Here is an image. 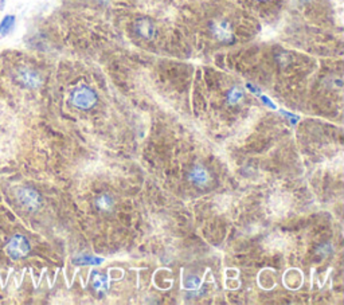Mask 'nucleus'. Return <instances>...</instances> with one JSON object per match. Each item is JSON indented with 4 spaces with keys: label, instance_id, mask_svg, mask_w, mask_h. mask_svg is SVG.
I'll return each instance as SVG.
<instances>
[{
    "label": "nucleus",
    "instance_id": "nucleus-1",
    "mask_svg": "<svg viewBox=\"0 0 344 305\" xmlns=\"http://www.w3.org/2000/svg\"><path fill=\"white\" fill-rule=\"evenodd\" d=\"M31 250L30 242L22 234H15L10 238V241L6 245V251L12 260H20V258L27 257Z\"/></svg>",
    "mask_w": 344,
    "mask_h": 305
},
{
    "label": "nucleus",
    "instance_id": "nucleus-2",
    "mask_svg": "<svg viewBox=\"0 0 344 305\" xmlns=\"http://www.w3.org/2000/svg\"><path fill=\"white\" fill-rule=\"evenodd\" d=\"M71 103H73L75 108L82 109V111H87V109H91L94 107L95 103H97V94L90 87H78L71 95Z\"/></svg>",
    "mask_w": 344,
    "mask_h": 305
},
{
    "label": "nucleus",
    "instance_id": "nucleus-3",
    "mask_svg": "<svg viewBox=\"0 0 344 305\" xmlns=\"http://www.w3.org/2000/svg\"><path fill=\"white\" fill-rule=\"evenodd\" d=\"M14 79L18 85L27 89H36L42 85V77L30 68H18L14 73Z\"/></svg>",
    "mask_w": 344,
    "mask_h": 305
},
{
    "label": "nucleus",
    "instance_id": "nucleus-4",
    "mask_svg": "<svg viewBox=\"0 0 344 305\" xmlns=\"http://www.w3.org/2000/svg\"><path fill=\"white\" fill-rule=\"evenodd\" d=\"M16 196H18L20 205H23L27 210H36L42 205V198H40L39 192L34 188H30V187L20 188Z\"/></svg>",
    "mask_w": 344,
    "mask_h": 305
},
{
    "label": "nucleus",
    "instance_id": "nucleus-5",
    "mask_svg": "<svg viewBox=\"0 0 344 305\" xmlns=\"http://www.w3.org/2000/svg\"><path fill=\"white\" fill-rule=\"evenodd\" d=\"M210 30L213 32V35L215 36V39L219 42H233L234 40V32L233 28L226 20H215L210 26Z\"/></svg>",
    "mask_w": 344,
    "mask_h": 305
},
{
    "label": "nucleus",
    "instance_id": "nucleus-6",
    "mask_svg": "<svg viewBox=\"0 0 344 305\" xmlns=\"http://www.w3.org/2000/svg\"><path fill=\"white\" fill-rule=\"evenodd\" d=\"M209 171L202 166H195L190 172V180L196 186H205L209 182Z\"/></svg>",
    "mask_w": 344,
    "mask_h": 305
},
{
    "label": "nucleus",
    "instance_id": "nucleus-7",
    "mask_svg": "<svg viewBox=\"0 0 344 305\" xmlns=\"http://www.w3.org/2000/svg\"><path fill=\"white\" fill-rule=\"evenodd\" d=\"M136 32L138 35L145 38V39H151L155 35V27L154 23L150 19H140L136 22Z\"/></svg>",
    "mask_w": 344,
    "mask_h": 305
},
{
    "label": "nucleus",
    "instance_id": "nucleus-8",
    "mask_svg": "<svg viewBox=\"0 0 344 305\" xmlns=\"http://www.w3.org/2000/svg\"><path fill=\"white\" fill-rule=\"evenodd\" d=\"M16 18L14 15H6L0 22V36H6L11 34L12 30L15 28Z\"/></svg>",
    "mask_w": 344,
    "mask_h": 305
},
{
    "label": "nucleus",
    "instance_id": "nucleus-9",
    "mask_svg": "<svg viewBox=\"0 0 344 305\" xmlns=\"http://www.w3.org/2000/svg\"><path fill=\"white\" fill-rule=\"evenodd\" d=\"M93 288L97 293H105L108 290V286H109V282H108L107 276H104L101 273H94L93 274Z\"/></svg>",
    "mask_w": 344,
    "mask_h": 305
},
{
    "label": "nucleus",
    "instance_id": "nucleus-10",
    "mask_svg": "<svg viewBox=\"0 0 344 305\" xmlns=\"http://www.w3.org/2000/svg\"><path fill=\"white\" fill-rule=\"evenodd\" d=\"M95 205H97V207H99L100 210L111 211L113 205H115V202H113V199H112L111 195L104 194V195H100L99 198H97Z\"/></svg>",
    "mask_w": 344,
    "mask_h": 305
},
{
    "label": "nucleus",
    "instance_id": "nucleus-11",
    "mask_svg": "<svg viewBox=\"0 0 344 305\" xmlns=\"http://www.w3.org/2000/svg\"><path fill=\"white\" fill-rule=\"evenodd\" d=\"M103 258L93 257V256H79L74 260V264L77 265H99V264H103Z\"/></svg>",
    "mask_w": 344,
    "mask_h": 305
},
{
    "label": "nucleus",
    "instance_id": "nucleus-12",
    "mask_svg": "<svg viewBox=\"0 0 344 305\" xmlns=\"http://www.w3.org/2000/svg\"><path fill=\"white\" fill-rule=\"evenodd\" d=\"M242 98H243V93H242L241 89H238V87H233V89L227 93V101H229L230 104H238Z\"/></svg>",
    "mask_w": 344,
    "mask_h": 305
},
{
    "label": "nucleus",
    "instance_id": "nucleus-13",
    "mask_svg": "<svg viewBox=\"0 0 344 305\" xmlns=\"http://www.w3.org/2000/svg\"><path fill=\"white\" fill-rule=\"evenodd\" d=\"M260 97H261V99L264 101V104H265L266 107H270L272 109H276V105L272 103V99H269L268 97H266V95H264V94H260Z\"/></svg>",
    "mask_w": 344,
    "mask_h": 305
},
{
    "label": "nucleus",
    "instance_id": "nucleus-14",
    "mask_svg": "<svg viewBox=\"0 0 344 305\" xmlns=\"http://www.w3.org/2000/svg\"><path fill=\"white\" fill-rule=\"evenodd\" d=\"M246 87H248L250 91H253V93H257V95H260V90H258L257 87H254L252 83H246Z\"/></svg>",
    "mask_w": 344,
    "mask_h": 305
},
{
    "label": "nucleus",
    "instance_id": "nucleus-15",
    "mask_svg": "<svg viewBox=\"0 0 344 305\" xmlns=\"http://www.w3.org/2000/svg\"><path fill=\"white\" fill-rule=\"evenodd\" d=\"M4 2H6V0H2V2H0V10H3V7H4Z\"/></svg>",
    "mask_w": 344,
    "mask_h": 305
},
{
    "label": "nucleus",
    "instance_id": "nucleus-16",
    "mask_svg": "<svg viewBox=\"0 0 344 305\" xmlns=\"http://www.w3.org/2000/svg\"><path fill=\"white\" fill-rule=\"evenodd\" d=\"M261 2H264V0H261Z\"/></svg>",
    "mask_w": 344,
    "mask_h": 305
}]
</instances>
